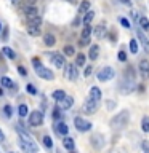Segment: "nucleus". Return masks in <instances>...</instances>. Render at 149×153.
I'll return each mask as SVG.
<instances>
[{"mask_svg": "<svg viewBox=\"0 0 149 153\" xmlns=\"http://www.w3.org/2000/svg\"><path fill=\"white\" fill-rule=\"evenodd\" d=\"M64 96H66V93L62 89H56V91H53V94H51V97L56 100V102H59V100H62L64 99Z\"/></svg>", "mask_w": 149, "mask_h": 153, "instance_id": "nucleus-24", "label": "nucleus"}, {"mask_svg": "<svg viewBox=\"0 0 149 153\" xmlns=\"http://www.w3.org/2000/svg\"><path fill=\"white\" fill-rule=\"evenodd\" d=\"M0 153H2V152H0Z\"/></svg>", "mask_w": 149, "mask_h": 153, "instance_id": "nucleus-53", "label": "nucleus"}, {"mask_svg": "<svg viewBox=\"0 0 149 153\" xmlns=\"http://www.w3.org/2000/svg\"><path fill=\"white\" fill-rule=\"evenodd\" d=\"M115 107V104H114V100H108V108H111V110H112Z\"/></svg>", "mask_w": 149, "mask_h": 153, "instance_id": "nucleus-46", "label": "nucleus"}, {"mask_svg": "<svg viewBox=\"0 0 149 153\" xmlns=\"http://www.w3.org/2000/svg\"><path fill=\"white\" fill-rule=\"evenodd\" d=\"M55 42H56V38H55L53 33H47V35L43 37V43H45L47 46H53V45H55Z\"/></svg>", "mask_w": 149, "mask_h": 153, "instance_id": "nucleus-23", "label": "nucleus"}, {"mask_svg": "<svg viewBox=\"0 0 149 153\" xmlns=\"http://www.w3.org/2000/svg\"><path fill=\"white\" fill-rule=\"evenodd\" d=\"M115 76V72L112 67H103L99 72H98V80L99 81H109V80H112Z\"/></svg>", "mask_w": 149, "mask_h": 153, "instance_id": "nucleus-5", "label": "nucleus"}, {"mask_svg": "<svg viewBox=\"0 0 149 153\" xmlns=\"http://www.w3.org/2000/svg\"><path fill=\"white\" fill-rule=\"evenodd\" d=\"M2 51H3V54H5V56H8V57H10V59H16V53H14V51L11 50V48L5 46Z\"/></svg>", "mask_w": 149, "mask_h": 153, "instance_id": "nucleus-30", "label": "nucleus"}, {"mask_svg": "<svg viewBox=\"0 0 149 153\" xmlns=\"http://www.w3.org/2000/svg\"><path fill=\"white\" fill-rule=\"evenodd\" d=\"M18 113H19V117H27L29 115V108H27V105H24V104H21L19 105V108H18Z\"/></svg>", "mask_w": 149, "mask_h": 153, "instance_id": "nucleus-32", "label": "nucleus"}, {"mask_svg": "<svg viewBox=\"0 0 149 153\" xmlns=\"http://www.w3.org/2000/svg\"><path fill=\"white\" fill-rule=\"evenodd\" d=\"M122 3H125V5H130V0H120Z\"/></svg>", "mask_w": 149, "mask_h": 153, "instance_id": "nucleus-49", "label": "nucleus"}, {"mask_svg": "<svg viewBox=\"0 0 149 153\" xmlns=\"http://www.w3.org/2000/svg\"><path fill=\"white\" fill-rule=\"evenodd\" d=\"M74 105V97L72 96H64V99L59 100V108L61 110H69Z\"/></svg>", "mask_w": 149, "mask_h": 153, "instance_id": "nucleus-11", "label": "nucleus"}, {"mask_svg": "<svg viewBox=\"0 0 149 153\" xmlns=\"http://www.w3.org/2000/svg\"><path fill=\"white\" fill-rule=\"evenodd\" d=\"M128 118H130V112L128 110H122V112H119V115H114L112 117V120H111V128L114 131H122L127 126Z\"/></svg>", "mask_w": 149, "mask_h": 153, "instance_id": "nucleus-2", "label": "nucleus"}, {"mask_svg": "<svg viewBox=\"0 0 149 153\" xmlns=\"http://www.w3.org/2000/svg\"><path fill=\"white\" fill-rule=\"evenodd\" d=\"M0 83H2L3 88H14V83L8 78V76H2V78H0Z\"/></svg>", "mask_w": 149, "mask_h": 153, "instance_id": "nucleus-25", "label": "nucleus"}, {"mask_svg": "<svg viewBox=\"0 0 149 153\" xmlns=\"http://www.w3.org/2000/svg\"><path fill=\"white\" fill-rule=\"evenodd\" d=\"M18 131H19V145L24 150V153H38V148L35 145V142L32 140V137L19 128H18Z\"/></svg>", "mask_w": 149, "mask_h": 153, "instance_id": "nucleus-1", "label": "nucleus"}, {"mask_svg": "<svg viewBox=\"0 0 149 153\" xmlns=\"http://www.w3.org/2000/svg\"><path fill=\"white\" fill-rule=\"evenodd\" d=\"M26 89H27V93L29 94H37V89H35V86H34V85H31V83H27V86H26Z\"/></svg>", "mask_w": 149, "mask_h": 153, "instance_id": "nucleus-40", "label": "nucleus"}, {"mask_svg": "<svg viewBox=\"0 0 149 153\" xmlns=\"http://www.w3.org/2000/svg\"><path fill=\"white\" fill-rule=\"evenodd\" d=\"M10 153H13V152H10Z\"/></svg>", "mask_w": 149, "mask_h": 153, "instance_id": "nucleus-52", "label": "nucleus"}, {"mask_svg": "<svg viewBox=\"0 0 149 153\" xmlns=\"http://www.w3.org/2000/svg\"><path fill=\"white\" fill-rule=\"evenodd\" d=\"M93 18H95V11L88 10V11L85 13V16H84V24H85V26H90L91 21H93Z\"/></svg>", "mask_w": 149, "mask_h": 153, "instance_id": "nucleus-22", "label": "nucleus"}, {"mask_svg": "<svg viewBox=\"0 0 149 153\" xmlns=\"http://www.w3.org/2000/svg\"><path fill=\"white\" fill-rule=\"evenodd\" d=\"M91 140V145L95 148H101L104 145V140H103V134H93V137L90 139Z\"/></svg>", "mask_w": 149, "mask_h": 153, "instance_id": "nucleus-13", "label": "nucleus"}, {"mask_svg": "<svg viewBox=\"0 0 149 153\" xmlns=\"http://www.w3.org/2000/svg\"><path fill=\"white\" fill-rule=\"evenodd\" d=\"M98 54H99V46L98 45H91L90 51H88V57L91 61H96V59H98Z\"/></svg>", "mask_w": 149, "mask_h": 153, "instance_id": "nucleus-17", "label": "nucleus"}, {"mask_svg": "<svg viewBox=\"0 0 149 153\" xmlns=\"http://www.w3.org/2000/svg\"><path fill=\"white\" fill-rule=\"evenodd\" d=\"M120 24H122V26H123L125 29H130V22H128L125 18H120Z\"/></svg>", "mask_w": 149, "mask_h": 153, "instance_id": "nucleus-43", "label": "nucleus"}, {"mask_svg": "<svg viewBox=\"0 0 149 153\" xmlns=\"http://www.w3.org/2000/svg\"><path fill=\"white\" fill-rule=\"evenodd\" d=\"M27 33L32 37H38L40 35V26H27Z\"/></svg>", "mask_w": 149, "mask_h": 153, "instance_id": "nucleus-20", "label": "nucleus"}, {"mask_svg": "<svg viewBox=\"0 0 149 153\" xmlns=\"http://www.w3.org/2000/svg\"><path fill=\"white\" fill-rule=\"evenodd\" d=\"M117 57H119V61H122V62H125V61H127V54H125L123 51H119Z\"/></svg>", "mask_w": 149, "mask_h": 153, "instance_id": "nucleus-42", "label": "nucleus"}, {"mask_svg": "<svg viewBox=\"0 0 149 153\" xmlns=\"http://www.w3.org/2000/svg\"><path fill=\"white\" fill-rule=\"evenodd\" d=\"M51 62L55 64V67H58V69H61V67H64V57H62L61 54H53L51 56Z\"/></svg>", "mask_w": 149, "mask_h": 153, "instance_id": "nucleus-15", "label": "nucleus"}, {"mask_svg": "<svg viewBox=\"0 0 149 153\" xmlns=\"http://www.w3.org/2000/svg\"><path fill=\"white\" fill-rule=\"evenodd\" d=\"M42 123H43V113L42 112L35 110V112H32L29 115V124L31 126H40Z\"/></svg>", "mask_w": 149, "mask_h": 153, "instance_id": "nucleus-7", "label": "nucleus"}, {"mask_svg": "<svg viewBox=\"0 0 149 153\" xmlns=\"http://www.w3.org/2000/svg\"><path fill=\"white\" fill-rule=\"evenodd\" d=\"M91 35V26H85L84 30H82V38H90Z\"/></svg>", "mask_w": 149, "mask_h": 153, "instance_id": "nucleus-36", "label": "nucleus"}, {"mask_svg": "<svg viewBox=\"0 0 149 153\" xmlns=\"http://www.w3.org/2000/svg\"><path fill=\"white\" fill-rule=\"evenodd\" d=\"M24 13H26L27 19L38 16V11H37V8H35V7H29V8H26V10H24Z\"/></svg>", "mask_w": 149, "mask_h": 153, "instance_id": "nucleus-21", "label": "nucleus"}, {"mask_svg": "<svg viewBox=\"0 0 149 153\" xmlns=\"http://www.w3.org/2000/svg\"><path fill=\"white\" fill-rule=\"evenodd\" d=\"M125 80L135 81V72H133L132 67H127V70H125Z\"/></svg>", "mask_w": 149, "mask_h": 153, "instance_id": "nucleus-29", "label": "nucleus"}, {"mask_svg": "<svg viewBox=\"0 0 149 153\" xmlns=\"http://www.w3.org/2000/svg\"><path fill=\"white\" fill-rule=\"evenodd\" d=\"M55 129H56L58 134H61V136H67V132H69V128H67V124L62 123V121L58 123L56 126H55Z\"/></svg>", "mask_w": 149, "mask_h": 153, "instance_id": "nucleus-16", "label": "nucleus"}, {"mask_svg": "<svg viewBox=\"0 0 149 153\" xmlns=\"http://www.w3.org/2000/svg\"><path fill=\"white\" fill-rule=\"evenodd\" d=\"M74 126L77 128V131H79V132H87V131H90V129H91V123L88 121V120L82 118V117H75Z\"/></svg>", "mask_w": 149, "mask_h": 153, "instance_id": "nucleus-4", "label": "nucleus"}, {"mask_svg": "<svg viewBox=\"0 0 149 153\" xmlns=\"http://www.w3.org/2000/svg\"><path fill=\"white\" fill-rule=\"evenodd\" d=\"M90 99H95V100L101 99V89L98 86H91L90 88Z\"/></svg>", "mask_w": 149, "mask_h": 153, "instance_id": "nucleus-18", "label": "nucleus"}, {"mask_svg": "<svg viewBox=\"0 0 149 153\" xmlns=\"http://www.w3.org/2000/svg\"><path fill=\"white\" fill-rule=\"evenodd\" d=\"M98 105H99V100L88 99V100H87V102L84 104V112H85V113H88V115L95 113L96 110H98Z\"/></svg>", "mask_w": 149, "mask_h": 153, "instance_id": "nucleus-8", "label": "nucleus"}, {"mask_svg": "<svg viewBox=\"0 0 149 153\" xmlns=\"http://www.w3.org/2000/svg\"><path fill=\"white\" fill-rule=\"evenodd\" d=\"M62 115H61V108H53V120H61Z\"/></svg>", "mask_w": 149, "mask_h": 153, "instance_id": "nucleus-38", "label": "nucleus"}, {"mask_svg": "<svg viewBox=\"0 0 149 153\" xmlns=\"http://www.w3.org/2000/svg\"><path fill=\"white\" fill-rule=\"evenodd\" d=\"M62 51H64L66 56H74L75 54V50H74V46H72V45H66L64 48H62Z\"/></svg>", "mask_w": 149, "mask_h": 153, "instance_id": "nucleus-34", "label": "nucleus"}, {"mask_svg": "<svg viewBox=\"0 0 149 153\" xmlns=\"http://www.w3.org/2000/svg\"><path fill=\"white\" fill-rule=\"evenodd\" d=\"M141 129H143V132L149 134V117H144L141 120Z\"/></svg>", "mask_w": 149, "mask_h": 153, "instance_id": "nucleus-33", "label": "nucleus"}, {"mask_svg": "<svg viewBox=\"0 0 149 153\" xmlns=\"http://www.w3.org/2000/svg\"><path fill=\"white\" fill-rule=\"evenodd\" d=\"M5 140V136H3V132H2V129H0V143H2Z\"/></svg>", "mask_w": 149, "mask_h": 153, "instance_id": "nucleus-48", "label": "nucleus"}, {"mask_svg": "<svg viewBox=\"0 0 149 153\" xmlns=\"http://www.w3.org/2000/svg\"><path fill=\"white\" fill-rule=\"evenodd\" d=\"M42 140H43V145H45L47 148H51V147H53V140H51L50 136H43Z\"/></svg>", "mask_w": 149, "mask_h": 153, "instance_id": "nucleus-37", "label": "nucleus"}, {"mask_svg": "<svg viewBox=\"0 0 149 153\" xmlns=\"http://www.w3.org/2000/svg\"><path fill=\"white\" fill-rule=\"evenodd\" d=\"M32 62H34V69H35L37 75L40 76V78L47 80V81H50V80L55 78V74H53V72H51L50 69H47V67L40 65V62H38V59H34Z\"/></svg>", "mask_w": 149, "mask_h": 153, "instance_id": "nucleus-3", "label": "nucleus"}, {"mask_svg": "<svg viewBox=\"0 0 149 153\" xmlns=\"http://www.w3.org/2000/svg\"><path fill=\"white\" fill-rule=\"evenodd\" d=\"M128 48H130V51H132L133 54H136V53H138V43H136V40H130Z\"/></svg>", "mask_w": 149, "mask_h": 153, "instance_id": "nucleus-35", "label": "nucleus"}, {"mask_svg": "<svg viewBox=\"0 0 149 153\" xmlns=\"http://www.w3.org/2000/svg\"><path fill=\"white\" fill-rule=\"evenodd\" d=\"M139 26H141V29H144V30H149V19L146 16H141L139 18Z\"/></svg>", "mask_w": 149, "mask_h": 153, "instance_id": "nucleus-31", "label": "nucleus"}, {"mask_svg": "<svg viewBox=\"0 0 149 153\" xmlns=\"http://www.w3.org/2000/svg\"><path fill=\"white\" fill-rule=\"evenodd\" d=\"M27 26H40L42 27V18L40 16H35V18L27 19Z\"/></svg>", "mask_w": 149, "mask_h": 153, "instance_id": "nucleus-28", "label": "nucleus"}, {"mask_svg": "<svg viewBox=\"0 0 149 153\" xmlns=\"http://www.w3.org/2000/svg\"><path fill=\"white\" fill-rule=\"evenodd\" d=\"M3 112H5V117H7V118H11L13 110H11V107H10V105H5V107H3Z\"/></svg>", "mask_w": 149, "mask_h": 153, "instance_id": "nucleus-39", "label": "nucleus"}, {"mask_svg": "<svg viewBox=\"0 0 149 153\" xmlns=\"http://www.w3.org/2000/svg\"><path fill=\"white\" fill-rule=\"evenodd\" d=\"M88 10H90V2H88V0H84V2L80 3V7H79V13L80 14H85Z\"/></svg>", "mask_w": 149, "mask_h": 153, "instance_id": "nucleus-26", "label": "nucleus"}, {"mask_svg": "<svg viewBox=\"0 0 149 153\" xmlns=\"http://www.w3.org/2000/svg\"><path fill=\"white\" fill-rule=\"evenodd\" d=\"M120 93L122 94H130L133 91V81H128V80H123L122 83H120Z\"/></svg>", "mask_w": 149, "mask_h": 153, "instance_id": "nucleus-12", "label": "nucleus"}, {"mask_svg": "<svg viewBox=\"0 0 149 153\" xmlns=\"http://www.w3.org/2000/svg\"><path fill=\"white\" fill-rule=\"evenodd\" d=\"M91 72H93V65L85 67V76H90V75H91Z\"/></svg>", "mask_w": 149, "mask_h": 153, "instance_id": "nucleus-44", "label": "nucleus"}, {"mask_svg": "<svg viewBox=\"0 0 149 153\" xmlns=\"http://www.w3.org/2000/svg\"><path fill=\"white\" fill-rule=\"evenodd\" d=\"M18 70H19V74H21V75H26V69H23V67H18Z\"/></svg>", "mask_w": 149, "mask_h": 153, "instance_id": "nucleus-47", "label": "nucleus"}, {"mask_svg": "<svg viewBox=\"0 0 149 153\" xmlns=\"http://www.w3.org/2000/svg\"><path fill=\"white\" fill-rule=\"evenodd\" d=\"M2 40H8V29H5V32L2 33Z\"/></svg>", "mask_w": 149, "mask_h": 153, "instance_id": "nucleus-45", "label": "nucleus"}, {"mask_svg": "<svg viewBox=\"0 0 149 153\" xmlns=\"http://www.w3.org/2000/svg\"><path fill=\"white\" fill-rule=\"evenodd\" d=\"M0 30H2V24H0Z\"/></svg>", "mask_w": 149, "mask_h": 153, "instance_id": "nucleus-50", "label": "nucleus"}, {"mask_svg": "<svg viewBox=\"0 0 149 153\" xmlns=\"http://www.w3.org/2000/svg\"><path fill=\"white\" fill-rule=\"evenodd\" d=\"M62 145H64L66 150H71V152L75 148V143H74V140H72L71 137H64V139H62Z\"/></svg>", "mask_w": 149, "mask_h": 153, "instance_id": "nucleus-19", "label": "nucleus"}, {"mask_svg": "<svg viewBox=\"0 0 149 153\" xmlns=\"http://www.w3.org/2000/svg\"><path fill=\"white\" fill-rule=\"evenodd\" d=\"M136 35H138V38H139V43H141V46L144 48V51L149 54V38L144 35V32L141 30V29H138L136 30Z\"/></svg>", "mask_w": 149, "mask_h": 153, "instance_id": "nucleus-10", "label": "nucleus"}, {"mask_svg": "<svg viewBox=\"0 0 149 153\" xmlns=\"http://www.w3.org/2000/svg\"><path fill=\"white\" fill-rule=\"evenodd\" d=\"M85 59H87V56L85 54H77V57H75V67H84L85 65Z\"/></svg>", "mask_w": 149, "mask_h": 153, "instance_id": "nucleus-27", "label": "nucleus"}, {"mask_svg": "<svg viewBox=\"0 0 149 153\" xmlns=\"http://www.w3.org/2000/svg\"><path fill=\"white\" fill-rule=\"evenodd\" d=\"M64 76H66L67 80H71V81H75L77 80V76H79V70H77L75 64H67L64 67Z\"/></svg>", "mask_w": 149, "mask_h": 153, "instance_id": "nucleus-6", "label": "nucleus"}, {"mask_svg": "<svg viewBox=\"0 0 149 153\" xmlns=\"http://www.w3.org/2000/svg\"><path fill=\"white\" fill-rule=\"evenodd\" d=\"M69 2H75V0H69Z\"/></svg>", "mask_w": 149, "mask_h": 153, "instance_id": "nucleus-51", "label": "nucleus"}, {"mask_svg": "<svg viewBox=\"0 0 149 153\" xmlns=\"http://www.w3.org/2000/svg\"><path fill=\"white\" fill-rule=\"evenodd\" d=\"M90 43V38H80L79 40V46H87Z\"/></svg>", "mask_w": 149, "mask_h": 153, "instance_id": "nucleus-41", "label": "nucleus"}, {"mask_svg": "<svg viewBox=\"0 0 149 153\" xmlns=\"http://www.w3.org/2000/svg\"><path fill=\"white\" fill-rule=\"evenodd\" d=\"M139 75L143 76V78H149V61L147 59H141L139 61Z\"/></svg>", "mask_w": 149, "mask_h": 153, "instance_id": "nucleus-9", "label": "nucleus"}, {"mask_svg": "<svg viewBox=\"0 0 149 153\" xmlns=\"http://www.w3.org/2000/svg\"><path fill=\"white\" fill-rule=\"evenodd\" d=\"M95 37L96 38H104L106 37V26H104V22H101V24H98V26L95 27Z\"/></svg>", "mask_w": 149, "mask_h": 153, "instance_id": "nucleus-14", "label": "nucleus"}]
</instances>
